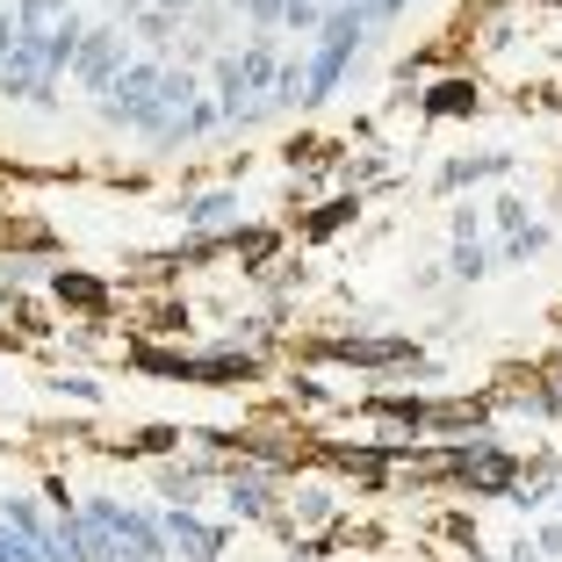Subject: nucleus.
<instances>
[{"label": "nucleus", "instance_id": "nucleus-33", "mask_svg": "<svg viewBox=\"0 0 562 562\" xmlns=\"http://www.w3.org/2000/svg\"><path fill=\"white\" fill-rule=\"evenodd\" d=\"M151 0H109V22H131V15H145Z\"/></svg>", "mask_w": 562, "mask_h": 562}, {"label": "nucleus", "instance_id": "nucleus-35", "mask_svg": "<svg viewBox=\"0 0 562 562\" xmlns=\"http://www.w3.org/2000/svg\"><path fill=\"white\" fill-rule=\"evenodd\" d=\"M548 513H555V519H562V483H555V497H548Z\"/></svg>", "mask_w": 562, "mask_h": 562}, {"label": "nucleus", "instance_id": "nucleus-17", "mask_svg": "<svg viewBox=\"0 0 562 562\" xmlns=\"http://www.w3.org/2000/svg\"><path fill=\"white\" fill-rule=\"evenodd\" d=\"M87 30H94V15H87V8H66V15L44 30V80L50 87H66V72H72V58H80Z\"/></svg>", "mask_w": 562, "mask_h": 562}, {"label": "nucleus", "instance_id": "nucleus-22", "mask_svg": "<svg viewBox=\"0 0 562 562\" xmlns=\"http://www.w3.org/2000/svg\"><path fill=\"white\" fill-rule=\"evenodd\" d=\"M491 246H497V267H533V260H541V252H548V246H555V224H548V216H541V210H533V216H527V224H519V232H505V238H491Z\"/></svg>", "mask_w": 562, "mask_h": 562}, {"label": "nucleus", "instance_id": "nucleus-27", "mask_svg": "<svg viewBox=\"0 0 562 562\" xmlns=\"http://www.w3.org/2000/svg\"><path fill=\"white\" fill-rule=\"evenodd\" d=\"M361 15H368V50H375L382 36H390L404 15H412V0H361Z\"/></svg>", "mask_w": 562, "mask_h": 562}, {"label": "nucleus", "instance_id": "nucleus-29", "mask_svg": "<svg viewBox=\"0 0 562 562\" xmlns=\"http://www.w3.org/2000/svg\"><path fill=\"white\" fill-rule=\"evenodd\" d=\"M281 8H289V0H246V30L281 36Z\"/></svg>", "mask_w": 562, "mask_h": 562}, {"label": "nucleus", "instance_id": "nucleus-14", "mask_svg": "<svg viewBox=\"0 0 562 562\" xmlns=\"http://www.w3.org/2000/svg\"><path fill=\"white\" fill-rule=\"evenodd\" d=\"M0 527L15 533V541H30L36 555L50 562V505L36 497V483H22V491H0Z\"/></svg>", "mask_w": 562, "mask_h": 562}, {"label": "nucleus", "instance_id": "nucleus-26", "mask_svg": "<svg viewBox=\"0 0 562 562\" xmlns=\"http://www.w3.org/2000/svg\"><path fill=\"white\" fill-rule=\"evenodd\" d=\"M66 8H80V0H8L15 30H50V22L66 15Z\"/></svg>", "mask_w": 562, "mask_h": 562}, {"label": "nucleus", "instance_id": "nucleus-2", "mask_svg": "<svg viewBox=\"0 0 562 562\" xmlns=\"http://www.w3.org/2000/svg\"><path fill=\"white\" fill-rule=\"evenodd\" d=\"M432 476L447 483V491H469V497H505L519 483V447L505 440V432H469V440H440L432 447Z\"/></svg>", "mask_w": 562, "mask_h": 562}, {"label": "nucleus", "instance_id": "nucleus-24", "mask_svg": "<svg viewBox=\"0 0 562 562\" xmlns=\"http://www.w3.org/2000/svg\"><path fill=\"white\" fill-rule=\"evenodd\" d=\"M440 232H447V246H469V238H491V216L462 195V202H447V224H440Z\"/></svg>", "mask_w": 562, "mask_h": 562}, {"label": "nucleus", "instance_id": "nucleus-1", "mask_svg": "<svg viewBox=\"0 0 562 562\" xmlns=\"http://www.w3.org/2000/svg\"><path fill=\"white\" fill-rule=\"evenodd\" d=\"M80 519H87V555H94V562H173L151 497L80 491Z\"/></svg>", "mask_w": 562, "mask_h": 562}, {"label": "nucleus", "instance_id": "nucleus-12", "mask_svg": "<svg viewBox=\"0 0 562 562\" xmlns=\"http://www.w3.org/2000/svg\"><path fill=\"white\" fill-rule=\"evenodd\" d=\"M497 426V412H491V397H432L426 404V440L440 447V440H469V432H491Z\"/></svg>", "mask_w": 562, "mask_h": 562}, {"label": "nucleus", "instance_id": "nucleus-15", "mask_svg": "<svg viewBox=\"0 0 562 562\" xmlns=\"http://www.w3.org/2000/svg\"><path fill=\"white\" fill-rule=\"evenodd\" d=\"M224 252L238 260V274H274V260L289 252V224H238L232 238H224Z\"/></svg>", "mask_w": 562, "mask_h": 562}, {"label": "nucleus", "instance_id": "nucleus-31", "mask_svg": "<svg viewBox=\"0 0 562 562\" xmlns=\"http://www.w3.org/2000/svg\"><path fill=\"white\" fill-rule=\"evenodd\" d=\"M497 562H541V548H533V533H505Z\"/></svg>", "mask_w": 562, "mask_h": 562}, {"label": "nucleus", "instance_id": "nucleus-3", "mask_svg": "<svg viewBox=\"0 0 562 562\" xmlns=\"http://www.w3.org/2000/svg\"><path fill=\"white\" fill-rule=\"evenodd\" d=\"M311 353L325 368H353V375L404 382L418 361H426V339H412V331H325Z\"/></svg>", "mask_w": 562, "mask_h": 562}, {"label": "nucleus", "instance_id": "nucleus-25", "mask_svg": "<svg viewBox=\"0 0 562 562\" xmlns=\"http://www.w3.org/2000/svg\"><path fill=\"white\" fill-rule=\"evenodd\" d=\"M483 216H491V238H505V232H519V224L533 216V202L519 195V188H497V195H491V210H483Z\"/></svg>", "mask_w": 562, "mask_h": 562}, {"label": "nucleus", "instance_id": "nucleus-9", "mask_svg": "<svg viewBox=\"0 0 562 562\" xmlns=\"http://www.w3.org/2000/svg\"><path fill=\"white\" fill-rule=\"evenodd\" d=\"M483 116V80L476 72H432L418 87V123H476Z\"/></svg>", "mask_w": 562, "mask_h": 562}, {"label": "nucleus", "instance_id": "nucleus-23", "mask_svg": "<svg viewBox=\"0 0 562 562\" xmlns=\"http://www.w3.org/2000/svg\"><path fill=\"white\" fill-rule=\"evenodd\" d=\"M131 368H137V375H166V382H195V353H188V347H151V339H131Z\"/></svg>", "mask_w": 562, "mask_h": 562}, {"label": "nucleus", "instance_id": "nucleus-32", "mask_svg": "<svg viewBox=\"0 0 562 562\" xmlns=\"http://www.w3.org/2000/svg\"><path fill=\"white\" fill-rule=\"evenodd\" d=\"M0 562H44V555H36V548H30V541H15V533L0 527Z\"/></svg>", "mask_w": 562, "mask_h": 562}, {"label": "nucleus", "instance_id": "nucleus-10", "mask_svg": "<svg viewBox=\"0 0 562 562\" xmlns=\"http://www.w3.org/2000/svg\"><path fill=\"white\" fill-rule=\"evenodd\" d=\"M339 519H347L339 483H289V491H281V527L296 533V541L303 533H331Z\"/></svg>", "mask_w": 562, "mask_h": 562}, {"label": "nucleus", "instance_id": "nucleus-30", "mask_svg": "<svg viewBox=\"0 0 562 562\" xmlns=\"http://www.w3.org/2000/svg\"><path fill=\"white\" fill-rule=\"evenodd\" d=\"M412 289H418V296H440V289H447V267L440 260H418L412 267Z\"/></svg>", "mask_w": 562, "mask_h": 562}, {"label": "nucleus", "instance_id": "nucleus-19", "mask_svg": "<svg viewBox=\"0 0 562 562\" xmlns=\"http://www.w3.org/2000/svg\"><path fill=\"white\" fill-rule=\"evenodd\" d=\"M181 151H210V145H224V109H216V94H210V80H202V94H188L181 101Z\"/></svg>", "mask_w": 562, "mask_h": 562}, {"label": "nucleus", "instance_id": "nucleus-8", "mask_svg": "<svg viewBox=\"0 0 562 562\" xmlns=\"http://www.w3.org/2000/svg\"><path fill=\"white\" fill-rule=\"evenodd\" d=\"M361 216H368V195H353V188H331V195H317V202H311V210L289 216V224H296L289 238H296L303 252H317V246H331V238H347Z\"/></svg>", "mask_w": 562, "mask_h": 562}, {"label": "nucleus", "instance_id": "nucleus-37", "mask_svg": "<svg viewBox=\"0 0 562 562\" xmlns=\"http://www.w3.org/2000/svg\"><path fill=\"white\" fill-rule=\"evenodd\" d=\"M325 8H331V0H325Z\"/></svg>", "mask_w": 562, "mask_h": 562}, {"label": "nucleus", "instance_id": "nucleus-11", "mask_svg": "<svg viewBox=\"0 0 562 562\" xmlns=\"http://www.w3.org/2000/svg\"><path fill=\"white\" fill-rule=\"evenodd\" d=\"M181 224L202 238H232L238 224H246V195H238V181H216V188H188L181 195Z\"/></svg>", "mask_w": 562, "mask_h": 562}, {"label": "nucleus", "instance_id": "nucleus-4", "mask_svg": "<svg viewBox=\"0 0 562 562\" xmlns=\"http://www.w3.org/2000/svg\"><path fill=\"white\" fill-rule=\"evenodd\" d=\"M513 173H519V151H513V145L447 151V159H432L426 195H432V202H462V195H476V188H513Z\"/></svg>", "mask_w": 562, "mask_h": 562}, {"label": "nucleus", "instance_id": "nucleus-13", "mask_svg": "<svg viewBox=\"0 0 562 562\" xmlns=\"http://www.w3.org/2000/svg\"><path fill=\"white\" fill-rule=\"evenodd\" d=\"M195 382H202V390H252V382H267V361L216 339L210 353H195Z\"/></svg>", "mask_w": 562, "mask_h": 562}, {"label": "nucleus", "instance_id": "nucleus-36", "mask_svg": "<svg viewBox=\"0 0 562 562\" xmlns=\"http://www.w3.org/2000/svg\"><path fill=\"white\" fill-rule=\"evenodd\" d=\"M541 8H562V0H541Z\"/></svg>", "mask_w": 562, "mask_h": 562}, {"label": "nucleus", "instance_id": "nucleus-7", "mask_svg": "<svg viewBox=\"0 0 562 562\" xmlns=\"http://www.w3.org/2000/svg\"><path fill=\"white\" fill-rule=\"evenodd\" d=\"M159 533L173 548V562H232V541H238L232 519L181 513V505H159Z\"/></svg>", "mask_w": 562, "mask_h": 562}, {"label": "nucleus", "instance_id": "nucleus-34", "mask_svg": "<svg viewBox=\"0 0 562 562\" xmlns=\"http://www.w3.org/2000/svg\"><path fill=\"white\" fill-rule=\"evenodd\" d=\"M469 562H497V548H469Z\"/></svg>", "mask_w": 562, "mask_h": 562}, {"label": "nucleus", "instance_id": "nucleus-16", "mask_svg": "<svg viewBox=\"0 0 562 562\" xmlns=\"http://www.w3.org/2000/svg\"><path fill=\"white\" fill-rule=\"evenodd\" d=\"M397 181H404L397 145H368V151H347V159H339V188H353V195H375V188H397Z\"/></svg>", "mask_w": 562, "mask_h": 562}, {"label": "nucleus", "instance_id": "nucleus-21", "mask_svg": "<svg viewBox=\"0 0 562 562\" xmlns=\"http://www.w3.org/2000/svg\"><path fill=\"white\" fill-rule=\"evenodd\" d=\"M36 390H44V397L80 404V412H101V404H109V382L87 375V368H44V375H36Z\"/></svg>", "mask_w": 562, "mask_h": 562}, {"label": "nucleus", "instance_id": "nucleus-18", "mask_svg": "<svg viewBox=\"0 0 562 562\" xmlns=\"http://www.w3.org/2000/svg\"><path fill=\"white\" fill-rule=\"evenodd\" d=\"M44 289L66 303V311H87V317L109 311V281H101L94 267H44Z\"/></svg>", "mask_w": 562, "mask_h": 562}, {"label": "nucleus", "instance_id": "nucleus-28", "mask_svg": "<svg viewBox=\"0 0 562 562\" xmlns=\"http://www.w3.org/2000/svg\"><path fill=\"white\" fill-rule=\"evenodd\" d=\"M527 533H533V548H541V562H562V519L555 513H541Z\"/></svg>", "mask_w": 562, "mask_h": 562}, {"label": "nucleus", "instance_id": "nucleus-5", "mask_svg": "<svg viewBox=\"0 0 562 562\" xmlns=\"http://www.w3.org/2000/svg\"><path fill=\"white\" fill-rule=\"evenodd\" d=\"M137 58V44H131V30H123V22H109L101 15L94 30H87V44H80V58H72V72H66V87L80 101H101L109 94V87L123 80V66H131Z\"/></svg>", "mask_w": 562, "mask_h": 562}, {"label": "nucleus", "instance_id": "nucleus-6", "mask_svg": "<svg viewBox=\"0 0 562 562\" xmlns=\"http://www.w3.org/2000/svg\"><path fill=\"white\" fill-rule=\"evenodd\" d=\"M145 497H151V505H181V513H202V505L216 497L210 454H166V462H145Z\"/></svg>", "mask_w": 562, "mask_h": 562}, {"label": "nucleus", "instance_id": "nucleus-38", "mask_svg": "<svg viewBox=\"0 0 562 562\" xmlns=\"http://www.w3.org/2000/svg\"><path fill=\"white\" fill-rule=\"evenodd\" d=\"M555 317H562V311H555Z\"/></svg>", "mask_w": 562, "mask_h": 562}, {"label": "nucleus", "instance_id": "nucleus-20", "mask_svg": "<svg viewBox=\"0 0 562 562\" xmlns=\"http://www.w3.org/2000/svg\"><path fill=\"white\" fill-rule=\"evenodd\" d=\"M440 267L454 289H483V281L497 274V246L491 238H469V246H440Z\"/></svg>", "mask_w": 562, "mask_h": 562}]
</instances>
